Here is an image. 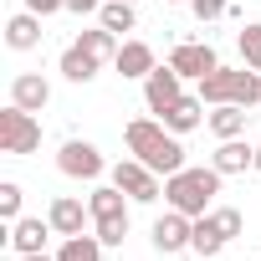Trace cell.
Segmentation results:
<instances>
[{
    "instance_id": "5b68a950",
    "label": "cell",
    "mask_w": 261,
    "mask_h": 261,
    "mask_svg": "<svg viewBox=\"0 0 261 261\" xmlns=\"http://www.w3.org/2000/svg\"><path fill=\"white\" fill-rule=\"evenodd\" d=\"M41 149V123H36V113H26V108H6L0 113V154H36Z\"/></svg>"
},
{
    "instance_id": "4dcf8cb0",
    "label": "cell",
    "mask_w": 261,
    "mask_h": 261,
    "mask_svg": "<svg viewBox=\"0 0 261 261\" xmlns=\"http://www.w3.org/2000/svg\"><path fill=\"white\" fill-rule=\"evenodd\" d=\"M256 174H261V144H256Z\"/></svg>"
},
{
    "instance_id": "83f0119b",
    "label": "cell",
    "mask_w": 261,
    "mask_h": 261,
    "mask_svg": "<svg viewBox=\"0 0 261 261\" xmlns=\"http://www.w3.org/2000/svg\"><path fill=\"white\" fill-rule=\"evenodd\" d=\"M26 11H36V16H57V11H67V0H26Z\"/></svg>"
},
{
    "instance_id": "cb8c5ba5",
    "label": "cell",
    "mask_w": 261,
    "mask_h": 261,
    "mask_svg": "<svg viewBox=\"0 0 261 261\" xmlns=\"http://www.w3.org/2000/svg\"><path fill=\"white\" fill-rule=\"evenodd\" d=\"M210 225L230 241V236H241V225H246V220H241V210H236V205H215V210H210Z\"/></svg>"
},
{
    "instance_id": "2e32d148",
    "label": "cell",
    "mask_w": 261,
    "mask_h": 261,
    "mask_svg": "<svg viewBox=\"0 0 261 261\" xmlns=\"http://www.w3.org/2000/svg\"><path fill=\"white\" fill-rule=\"evenodd\" d=\"M113 67H118L123 77H149L159 62H154V46H149V41H123L118 57H113Z\"/></svg>"
},
{
    "instance_id": "ac0fdd59",
    "label": "cell",
    "mask_w": 261,
    "mask_h": 261,
    "mask_svg": "<svg viewBox=\"0 0 261 261\" xmlns=\"http://www.w3.org/2000/svg\"><path fill=\"white\" fill-rule=\"evenodd\" d=\"M159 123L169 128V134H190V128L205 123V97H179L169 113H159Z\"/></svg>"
},
{
    "instance_id": "6da1fadb",
    "label": "cell",
    "mask_w": 261,
    "mask_h": 261,
    "mask_svg": "<svg viewBox=\"0 0 261 261\" xmlns=\"http://www.w3.org/2000/svg\"><path fill=\"white\" fill-rule=\"evenodd\" d=\"M123 144H128V154L134 159H144L154 174H179L185 169V144H179V134H169V128L159 123V118H134L123 128Z\"/></svg>"
},
{
    "instance_id": "603a6c76",
    "label": "cell",
    "mask_w": 261,
    "mask_h": 261,
    "mask_svg": "<svg viewBox=\"0 0 261 261\" xmlns=\"http://www.w3.org/2000/svg\"><path fill=\"white\" fill-rule=\"evenodd\" d=\"M77 46H82V51H92L97 62H113V57H118V46H113V31H108V26L82 31V36H77Z\"/></svg>"
},
{
    "instance_id": "3957f363",
    "label": "cell",
    "mask_w": 261,
    "mask_h": 261,
    "mask_svg": "<svg viewBox=\"0 0 261 261\" xmlns=\"http://www.w3.org/2000/svg\"><path fill=\"white\" fill-rule=\"evenodd\" d=\"M200 97H205V108H220V102L256 108L261 102V72L256 67H215L210 77H200Z\"/></svg>"
},
{
    "instance_id": "484cf974",
    "label": "cell",
    "mask_w": 261,
    "mask_h": 261,
    "mask_svg": "<svg viewBox=\"0 0 261 261\" xmlns=\"http://www.w3.org/2000/svg\"><path fill=\"white\" fill-rule=\"evenodd\" d=\"M0 215H6V220H21V185H16V179L0 185Z\"/></svg>"
},
{
    "instance_id": "ba28073f",
    "label": "cell",
    "mask_w": 261,
    "mask_h": 261,
    "mask_svg": "<svg viewBox=\"0 0 261 261\" xmlns=\"http://www.w3.org/2000/svg\"><path fill=\"white\" fill-rule=\"evenodd\" d=\"M169 67H174L179 77H210V72L220 67V57H215L210 41H179V46L169 51Z\"/></svg>"
},
{
    "instance_id": "7a4b0ae2",
    "label": "cell",
    "mask_w": 261,
    "mask_h": 261,
    "mask_svg": "<svg viewBox=\"0 0 261 261\" xmlns=\"http://www.w3.org/2000/svg\"><path fill=\"white\" fill-rule=\"evenodd\" d=\"M220 169L210 164V169H179V174H169L164 179V200H169V210H185L190 220H200V215H210V200L220 195Z\"/></svg>"
},
{
    "instance_id": "5bb4252c",
    "label": "cell",
    "mask_w": 261,
    "mask_h": 261,
    "mask_svg": "<svg viewBox=\"0 0 261 261\" xmlns=\"http://www.w3.org/2000/svg\"><path fill=\"white\" fill-rule=\"evenodd\" d=\"M11 102H16V108H26V113H41V108L51 102V87H46V77H36V72H21V77L11 82Z\"/></svg>"
},
{
    "instance_id": "e0dca14e",
    "label": "cell",
    "mask_w": 261,
    "mask_h": 261,
    "mask_svg": "<svg viewBox=\"0 0 261 261\" xmlns=\"http://www.w3.org/2000/svg\"><path fill=\"white\" fill-rule=\"evenodd\" d=\"M205 128H210L215 139H241L246 134V108L241 102H220V108L205 113Z\"/></svg>"
},
{
    "instance_id": "4fadbf2b",
    "label": "cell",
    "mask_w": 261,
    "mask_h": 261,
    "mask_svg": "<svg viewBox=\"0 0 261 261\" xmlns=\"http://www.w3.org/2000/svg\"><path fill=\"white\" fill-rule=\"evenodd\" d=\"M6 46H11V51H36V46H41V16H36V11L11 16V21H6Z\"/></svg>"
},
{
    "instance_id": "9c48e42d",
    "label": "cell",
    "mask_w": 261,
    "mask_h": 261,
    "mask_svg": "<svg viewBox=\"0 0 261 261\" xmlns=\"http://www.w3.org/2000/svg\"><path fill=\"white\" fill-rule=\"evenodd\" d=\"M179 82H185V77H179L174 67H154V72L144 77V102H149V113H169V108L185 97Z\"/></svg>"
},
{
    "instance_id": "7402d4cb",
    "label": "cell",
    "mask_w": 261,
    "mask_h": 261,
    "mask_svg": "<svg viewBox=\"0 0 261 261\" xmlns=\"http://www.w3.org/2000/svg\"><path fill=\"white\" fill-rule=\"evenodd\" d=\"M57 261H102V241L97 236H62V251H57Z\"/></svg>"
},
{
    "instance_id": "44dd1931",
    "label": "cell",
    "mask_w": 261,
    "mask_h": 261,
    "mask_svg": "<svg viewBox=\"0 0 261 261\" xmlns=\"http://www.w3.org/2000/svg\"><path fill=\"white\" fill-rule=\"evenodd\" d=\"M220 246H225V236L210 225V215H200V220H195V236H190V251H195L200 261H215V256H220Z\"/></svg>"
},
{
    "instance_id": "4316f807",
    "label": "cell",
    "mask_w": 261,
    "mask_h": 261,
    "mask_svg": "<svg viewBox=\"0 0 261 261\" xmlns=\"http://www.w3.org/2000/svg\"><path fill=\"white\" fill-rule=\"evenodd\" d=\"M190 11H195V21H215L230 11V0H190Z\"/></svg>"
},
{
    "instance_id": "52a82bcc",
    "label": "cell",
    "mask_w": 261,
    "mask_h": 261,
    "mask_svg": "<svg viewBox=\"0 0 261 261\" xmlns=\"http://www.w3.org/2000/svg\"><path fill=\"white\" fill-rule=\"evenodd\" d=\"M57 169H62L67 179H97V174H102V154H97L87 139H67L62 154H57Z\"/></svg>"
},
{
    "instance_id": "277c9868",
    "label": "cell",
    "mask_w": 261,
    "mask_h": 261,
    "mask_svg": "<svg viewBox=\"0 0 261 261\" xmlns=\"http://www.w3.org/2000/svg\"><path fill=\"white\" fill-rule=\"evenodd\" d=\"M87 205H92L97 241H102V246H123V236H128V195H123L118 185H97Z\"/></svg>"
},
{
    "instance_id": "f546056e",
    "label": "cell",
    "mask_w": 261,
    "mask_h": 261,
    "mask_svg": "<svg viewBox=\"0 0 261 261\" xmlns=\"http://www.w3.org/2000/svg\"><path fill=\"white\" fill-rule=\"evenodd\" d=\"M21 261H57V256H46V251H31V256H21Z\"/></svg>"
},
{
    "instance_id": "d4e9b609",
    "label": "cell",
    "mask_w": 261,
    "mask_h": 261,
    "mask_svg": "<svg viewBox=\"0 0 261 261\" xmlns=\"http://www.w3.org/2000/svg\"><path fill=\"white\" fill-rule=\"evenodd\" d=\"M236 41H241V57H246V67H256V72H261V26H246Z\"/></svg>"
},
{
    "instance_id": "d6986e66",
    "label": "cell",
    "mask_w": 261,
    "mask_h": 261,
    "mask_svg": "<svg viewBox=\"0 0 261 261\" xmlns=\"http://www.w3.org/2000/svg\"><path fill=\"white\" fill-rule=\"evenodd\" d=\"M97 26H108L113 36L134 31V26H139V11H134V0H102V11H97Z\"/></svg>"
},
{
    "instance_id": "9a60e30c",
    "label": "cell",
    "mask_w": 261,
    "mask_h": 261,
    "mask_svg": "<svg viewBox=\"0 0 261 261\" xmlns=\"http://www.w3.org/2000/svg\"><path fill=\"white\" fill-rule=\"evenodd\" d=\"M220 174H246V169H256V149L246 144V139H220V149H215V159H210Z\"/></svg>"
},
{
    "instance_id": "f1b7e54d",
    "label": "cell",
    "mask_w": 261,
    "mask_h": 261,
    "mask_svg": "<svg viewBox=\"0 0 261 261\" xmlns=\"http://www.w3.org/2000/svg\"><path fill=\"white\" fill-rule=\"evenodd\" d=\"M67 11L72 16H92V11H102V0H67Z\"/></svg>"
},
{
    "instance_id": "30bf717a",
    "label": "cell",
    "mask_w": 261,
    "mask_h": 261,
    "mask_svg": "<svg viewBox=\"0 0 261 261\" xmlns=\"http://www.w3.org/2000/svg\"><path fill=\"white\" fill-rule=\"evenodd\" d=\"M46 220H51V230H57V236H82V230H87V220H92V205H82L77 195H57V200H51V210H46Z\"/></svg>"
},
{
    "instance_id": "8fae6325",
    "label": "cell",
    "mask_w": 261,
    "mask_h": 261,
    "mask_svg": "<svg viewBox=\"0 0 261 261\" xmlns=\"http://www.w3.org/2000/svg\"><path fill=\"white\" fill-rule=\"evenodd\" d=\"M190 236H195V220H190L185 210H169V215H159V220H154V246H159L164 256L185 251V246H190Z\"/></svg>"
},
{
    "instance_id": "8992f818",
    "label": "cell",
    "mask_w": 261,
    "mask_h": 261,
    "mask_svg": "<svg viewBox=\"0 0 261 261\" xmlns=\"http://www.w3.org/2000/svg\"><path fill=\"white\" fill-rule=\"evenodd\" d=\"M113 185L134 200V205H154L159 195H164V185H159V174L144 164V159H118L113 164Z\"/></svg>"
},
{
    "instance_id": "1f68e13d",
    "label": "cell",
    "mask_w": 261,
    "mask_h": 261,
    "mask_svg": "<svg viewBox=\"0 0 261 261\" xmlns=\"http://www.w3.org/2000/svg\"><path fill=\"white\" fill-rule=\"evenodd\" d=\"M134 6H139V0H134Z\"/></svg>"
},
{
    "instance_id": "7c38bea8",
    "label": "cell",
    "mask_w": 261,
    "mask_h": 261,
    "mask_svg": "<svg viewBox=\"0 0 261 261\" xmlns=\"http://www.w3.org/2000/svg\"><path fill=\"white\" fill-rule=\"evenodd\" d=\"M46 236H51V220H36V215H21V220H11V246H16V256L46 251Z\"/></svg>"
},
{
    "instance_id": "ffe728a7",
    "label": "cell",
    "mask_w": 261,
    "mask_h": 261,
    "mask_svg": "<svg viewBox=\"0 0 261 261\" xmlns=\"http://www.w3.org/2000/svg\"><path fill=\"white\" fill-rule=\"evenodd\" d=\"M97 67H102V62H97L92 51H82L77 41L62 51V77H67V82H92V77H97Z\"/></svg>"
}]
</instances>
